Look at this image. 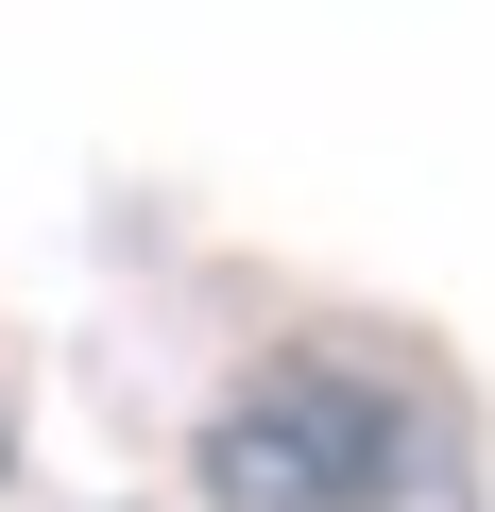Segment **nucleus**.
<instances>
[{
	"label": "nucleus",
	"mask_w": 495,
	"mask_h": 512,
	"mask_svg": "<svg viewBox=\"0 0 495 512\" xmlns=\"http://www.w3.org/2000/svg\"><path fill=\"white\" fill-rule=\"evenodd\" d=\"M205 512H478L461 410L376 342H308L205 427Z\"/></svg>",
	"instance_id": "f257e3e1"
}]
</instances>
